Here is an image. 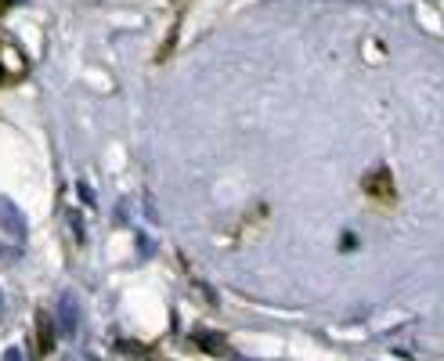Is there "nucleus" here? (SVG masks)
I'll use <instances>...</instances> for the list:
<instances>
[{
	"label": "nucleus",
	"mask_w": 444,
	"mask_h": 361,
	"mask_svg": "<svg viewBox=\"0 0 444 361\" xmlns=\"http://www.w3.org/2000/svg\"><path fill=\"white\" fill-rule=\"evenodd\" d=\"M51 344H54V336H51V329H47V318L40 314V347L51 351Z\"/></svg>",
	"instance_id": "5"
},
{
	"label": "nucleus",
	"mask_w": 444,
	"mask_h": 361,
	"mask_svg": "<svg viewBox=\"0 0 444 361\" xmlns=\"http://www.w3.org/2000/svg\"><path fill=\"white\" fill-rule=\"evenodd\" d=\"M58 322H61V332L66 336H73L76 332V322H80V307H76V300L66 293L61 296V304H58Z\"/></svg>",
	"instance_id": "3"
},
{
	"label": "nucleus",
	"mask_w": 444,
	"mask_h": 361,
	"mask_svg": "<svg viewBox=\"0 0 444 361\" xmlns=\"http://www.w3.org/2000/svg\"><path fill=\"white\" fill-rule=\"evenodd\" d=\"M362 192H365L372 202H383V206H390V202L397 199V188H394L390 170H387V166H376L372 174H365V177H362Z\"/></svg>",
	"instance_id": "2"
},
{
	"label": "nucleus",
	"mask_w": 444,
	"mask_h": 361,
	"mask_svg": "<svg viewBox=\"0 0 444 361\" xmlns=\"http://www.w3.org/2000/svg\"><path fill=\"white\" fill-rule=\"evenodd\" d=\"M4 361H22V354H18V351H15V347H11V351H8V354H4Z\"/></svg>",
	"instance_id": "6"
},
{
	"label": "nucleus",
	"mask_w": 444,
	"mask_h": 361,
	"mask_svg": "<svg viewBox=\"0 0 444 361\" xmlns=\"http://www.w3.org/2000/svg\"><path fill=\"white\" fill-rule=\"evenodd\" d=\"M26 73H29V61H26L22 47H18L11 36L0 33V87H15V83H22Z\"/></svg>",
	"instance_id": "1"
},
{
	"label": "nucleus",
	"mask_w": 444,
	"mask_h": 361,
	"mask_svg": "<svg viewBox=\"0 0 444 361\" xmlns=\"http://www.w3.org/2000/svg\"><path fill=\"white\" fill-rule=\"evenodd\" d=\"M0 214H4V224L15 231V235H22V221H18V214H15V206H11V202L0 199Z\"/></svg>",
	"instance_id": "4"
}]
</instances>
